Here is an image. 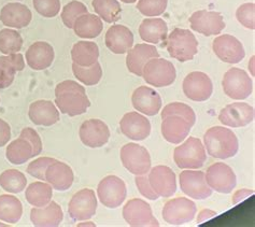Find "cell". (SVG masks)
<instances>
[{"label":"cell","instance_id":"cell-1","mask_svg":"<svg viewBox=\"0 0 255 227\" xmlns=\"http://www.w3.org/2000/svg\"><path fill=\"white\" fill-rule=\"evenodd\" d=\"M55 105L64 114L77 116L87 111L91 102L82 85L72 80H66L56 86Z\"/></svg>","mask_w":255,"mask_h":227},{"label":"cell","instance_id":"cell-2","mask_svg":"<svg viewBox=\"0 0 255 227\" xmlns=\"http://www.w3.org/2000/svg\"><path fill=\"white\" fill-rule=\"evenodd\" d=\"M208 154L214 158L226 159L237 154L239 142L236 135L228 128L216 126L208 129L204 136Z\"/></svg>","mask_w":255,"mask_h":227},{"label":"cell","instance_id":"cell-3","mask_svg":"<svg viewBox=\"0 0 255 227\" xmlns=\"http://www.w3.org/2000/svg\"><path fill=\"white\" fill-rule=\"evenodd\" d=\"M169 55L181 63L192 61L198 52V41L189 29L174 28L166 39Z\"/></svg>","mask_w":255,"mask_h":227},{"label":"cell","instance_id":"cell-4","mask_svg":"<svg viewBox=\"0 0 255 227\" xmlns=\"http://www.w3.org/2000/svg\"><path fill=\"white\" fill-rule=\"evenodd\" d=\"M173 159L180 169H199L207 159L205 146L198 138L190 137L174 149Z\"/></svg>","mask_w":255,"mask_h":227},{"label":"cell","instance_id":"cell-5","mask_svg":"<svg viewBox=\"0 0 255 227\" xmlns=\"http://www.w3.org/2000/svg\"><path fill=\"white\" fill-rule=\"evenodd\" d=\"M142 77L147 84L154 88H165L176 81L177 72L171 62L156 57L144 65Z\"/></svg>","mask_w":255,"mask_h":227},{"label":"cell","instance_id":"cell-6","mask_svg":"<svg viewBox=\"0 0 255 227\" xmlns=\"http://www.w3.org/2000/svg\"><path fill=\"white\" fill-rule=\"evenodd\" d=\"M120 156L123 166L132 175H147L151 169V156L144 146L127 143L121 149Z\"/></svg>","mask_w":255,"mask_h":227},{"label":"cell","instance_id":"cell-7","mask_svg":"<svg viewBox=\"0 0 255 227\" xmlns=\"http://www.w3.org/2000/svg\"><path fill=\"white\" fill-rule=\"evenodd\" d=\"M196 205L185 197H178L167 202L163 208V219L170 225H183L192 222L196 216Z\"/></svg>","mask_w":255,"mask_h":227},{"label":"cell","instance_id":"cell-8","mask_svg":"<svg viewBox=\"0 0 255 227\" xmlns=\"http://www.w3.org/2000/svg\"><path fill=\"white\" fill-rule=\"evenodd\" d=\"M225 94L235 100L247 99L252 94L253 83L248 73L240 68H231L223 77Z\"/></svg>","mask_w":255,"mask_h":227},{"label":"cell","instance_id":"cell-9","mask_svg":"<svg viewBox=\"0 0 255 227\" xmlns=\"http://www.w3.org/2000/svg\"><path fill=\"white\" fill-rule=\"evenodd\" d=\"M98 198L107 208L116 209L124 203L127 195L125 182L117 176H108L99 182L97 188Z\"/></svg>","mask_w":255,"mask_h":227},{"label":"cell","instance_id":"cell-10","mask_svg":"<svg viewBox=\"0 0 255 227\" xmlns=\"http://www.w3.org/2000/svg\"><path fill=\"white\" fill-rule=\"evenodd\" d=\"M205 178L209 188L221 194H230L237 184V178L234 170L224 163L211 165L205 173Z\"/></svg>","mask_w":255,"mask_h":227},{"label":"cell","instance_id":"cell-11","mask_svg":"<svg viewBox=\"0 0 255 227\" xmlns=\"http://www.w3.org/2000/svg\"><path fill=\"white\" fill-rule=\"evenodd\" d=\"M123 218L129 226H159L157 220L154 218L151 206L139 198L130 199L123 208Z\"/></svg>","mask_w":255,"mask_h":227},{"label":"cell","instance_id":"cell-12","mask_svg":"<svg viewBox=\"0 0 255 227\" xmlns=\"http://www.w3.org/2000/svg\"><path fill=\"white\" fill-rule=\"evenodd\" d=\"M97 197L95 192L83 189L76 193L68 206L69 217L73 221H85L96 215Z\"/></svg>","mask_w":255,"mask_h":227},{"label":"cell","instance_id":"cell-13","mask_svg":"<svg viewBox=\"0 0 255 227\" xmlns=\"http://www.w3.org/2000/svg\"><path fill=\"white\" fill-rule=\"evenodd\" d=\"M180 188L186 196L204 200L212 195V190L206 182L205 173L197 170H184L180 173Z\"/></svg>","mask_w":255,"mask_h":227},{"label":"cell","instance_id":"cell-14","mask_svg":"<svg viewBox=\"0 0 255 227\" xmlns=\"http://www.w3.org/2000/svg\"><path fill=\"white\" fill-rule=\"evenodd\" d=\"M213 85L206 73L194 71L187 75L183 81V93L193 102H206L212 95Z\"/></svg>","mask_w":255,"mask_h":227},{"label":"cell","instance_id":"cell-15","mask_svg":"<svg viewBox=\"0 0 255 227\" xmlns=\"http://www.w3.org/2000/svg\"><path fill=\"white\" fill-rule=\"evenodd\" d=\"M191 28L204 36H216L225 28L222 14L216 11L199 10L194 12L190 17Z\"/></svg>","mask_w":255,"mask_h":227},{"label":"cell","instance_id":"cell-16","mask_svg":"<svg viewBox=\"0 0 255 227\" xmlns=\"http://www.w3.org/2000/svg\"><path fill=\"white\" fill-rule=\"evenodd\" d=\"M212 49L221 61L228 64H238L246 56L243 43L231 35L217 37L213 40Z\"/></svg>","mask_w":255,"mask_h":227},{"label":"cell","instance_id":"cell-17","mask_svg":"<svg viewBox=\"0 0 255 227\" xmlns=\"http://www.w3.org/2000/svg\"><path fill=\"white\" fill-rule=\"evenodd\" d=\"M149 182L154 192L160 197H171L177 191L176 173L167 166H155L149 171Z\"/></svg>","mask_w":255,"mask_h":227},{"label":"cell","instance_id":"cell-18","mask_svg":"<svg viewBox=\"0 0 255 227\" xmlns=\"http://www.w3.org/2000/svg\"><path fill=\"white\" fill-rule=\"evenodd\" d=\"M80 139L84 145L89 148H102L109 141L110 130L102 119H87L80 127Z\"/></svg>","mask_w":255,"mask_h":227},{"label":"cell","instance_id":"cell-19","mask_svg":"<svg viewBox=\"0 0 255 227\" xmlns=\"http://www.w3.org/2000/svg\"><path fill=\"white\" fill-rule=\"evenodd\" d=\"M254 119L253 107L246 103H234L227 105L220 112L219 121L225 126L233 128L244 127Z\"/></svg>","mask_w":255,"mask_h":227},{"label":"cell","instance_id":"cell-20","mask_svg":"<svg viewBox=\"0 0 255 227\" xmlns=\"http://www.w3.org/2000/svg\"><path fill=\"white\" fill-rule=\"evenodd\" d=\"M120 127L124 136L135 141H142L151 132L150 121L138 112L126 113L121 119Z\"/></svg>","mask_w":255,"mask_h":227},{"label":"cell","instance_id":"cell-21","mask_svg":"<svg viewBox=\"0 0 255 227\" xmlns=\"http://www.w3.org/2000/svg\"><path fill=\"white\" fill-rule=\"evenodd\" d=\"M133 108L147 116H154L162 108V98L158 93L149 86H140L131 97Z\"/></svg>","mask_w":255,"mask_h":227},{"label":"cell","instance_id":"cell-22","mask_svg":"<svg viewBox=\"0 0 255 227\" xmlns=\"http://www.w3.org/2000/svg\"><path fill=\"white\" fill-rule=\"evenodd\" d=\"M159 57V53L155 46L152 44L140 43L136 44L127 52L126 65L129 72L138 77H142L144 65L152 58Z\"/></svg>","mask_w":255,"mask_h":227},{"label":"cell","instance_id":"cell-23","mask_svg":"<svg viewBox=\"0 0 255 227\" xmlns=\"http://www.w3.org/2000/svg\"><path fill=\"white\" fill-rule=\"evenodd\" d=\"M31 18L32 14L28 6L19 2L5 4L0 12V21L6 27L24 28L30 24Z\"/></svg>","mask_w":255,"mask_h":227},{"label":"cell","instance_id":"cell-24","mask_svg":"<svg viewBox=\"0 0 255 227\" xmlns=\"http://www.w3.org/2000/svg\"><path fill=\"white\" fill-rule=\"evenodd\" d=\"M106 45L114 54H124L133 44L131 30L124 25H113L106 33Z\"/></svg>","mask_w":255,"mask_h":227},{"label":"cell","instance_id":"cell-25","mask_svg":"<svg viewBox=\"0 0 255 227\" xmlns=\"http://www.w3.org/2000/svg\"><path fill=\"white\" fill-rule=\"evenodd\" d=\"M26 63L33 70H44L54 61V49L51 44L44 41H38L31 44L26 52Z\"/></svg>","mask_w":255,"mask_h":227},{"label":"cell","instance_id":"cell-26","mask_svg":"<svg viewBox=\"0 0 255 227\" xmlns=\"http://www.w3.org/2000/svg\"><path fill=\"white\" fill-rule=\"evenodd\" d=\"M193 126L180 115H168L163 118L162 135L166 141L179 144L189 136Z\"/></svg>","mask_w":255,"mask_h":227},{"label":"cell","instance_id":"cell-27","mask_svg":"<svg viewBox=\"0 0 255 227\" xmlns=\"http://www.w3.org/2000/svg\"><path fill=\"white\" fill-rule=\"evenodd\" d=\"M64 213L60 206L50 202L44 207H35L30 211V221L33 226L55 227L63 222Z\"/></svg>","mask_w":255,"mask_h":227},{"label":"cell","instance_id":"cell-28","mask_svg":"<svg viewBox=\"0 0 255 227\" xmlns=\"http://www.w3.org/2000/svg\"><path fill=\"white\" fill-rule=\"evenodd\" d=\"M30 121L39 126H52L59 121V111L50 100H37L29 107Z\"/></svg>","mask_w":255,"mask_h":227},{"label":"cell","instance_id":"cell-29","mask_svg":"<svg viewBox=\"0 0 255 227\" xmlns=\"http://www.w3.org/2000/svg\"><path fill=\"white\" fill-rule=\"evenodd\" d=\"M75 176L70 167L62 162H54L45 172V181L56 191H67L73 183Z\"/></svg>","mask_w":255,"mask_h":227},{"label":"cell","instance_id":"cell-30","mask_svg":"<svg viewBox=\"0 0 255 227\" xmlns=\"http://www.w3.org/2000/svg\"><path fill=\"white\" fill-rule=\"evenodd\" d=\"M24 68L25 61L21 53L0 56V90L9 88L14 81L15 73Z\"/></svg>","mask_w":255,"mask_h":227},{"label":"cell","instance_id":"cell-31","mask_svg":"<svg viewBox=\"0 0 255 227\" xmlns=\"http://www.w3.org/2000/svg\"><path fill=\"white\" fill-rule=\"evenodd\" d=\"M139 35L144 42L157 44L166 41L168 26L162 18H145L139 27Z\"/></svg>","mask_w":255,"mask_h":227},{"label":"cell","instance_id":"cell-32","mask_svg":"<svg viewBox=\"0 0 255 227\" xmlns=\"http://www.w3.org/2000/svg\"><path fill=\"white\" fill-rule=\"evenodd\" d=\"M72 28L80 38L94 39L102 33L104 25L99 16L87 12L76 19Z\"/></svg>","mask_w":255,"mask_h":227},{"label":"cell","instance_id":"cell-33","mask_svg":"<svg viewBox=\"0 0 255 227\" xmlns=\"http://www.w3.org/2000/svg\"><path fill=\"white\" fill-rule=\"evenodd\" d=\"M99 48L95 42L79 41L71 50L72 62L82 67H90L98 62Z\"/></svg>","mask_w":255,"mask_h":227},{"label":"cell","instance_id":"cell-34","mask_svg":"<svg viewBox=\"0 0 255 227\" xmlns=\"http://www.w3.org/2000/svg\"><path fill=\"white\" fill-rule=\"evenodd\" d=\"M5 157L13 165H22L32 158V146L28 140L19 137L6 146Z\"/></svg>","mask_w":255,"mask_h":227},{"label":"cell","instance_id":"cell-35","mask_svg":"<svg viewBox=\"0 0 255 227\" xmlns=\"http://www.w3.org/2000/svg\"><path fill=\"white\" fill-rule=\"evenodd\" d=\"M23 206L19 199L12 195H0V220L5 223L15 224L21 220Z\"/></svg>","mask_w":255,"mask_h":227},{"label":"cell","instance_id":"cell-36","mask_svg":"<svg viewBox=\"0 0 255 227\" xmlns=\"http://www.w3.org/2000/svg\"><path fill=\"white\" fill-rule=\"evenodd\" d=\"M53 196V188L49 183L33 182L26 189L25 197L33 207H44L48 205Z\"/></svg>","mask_w":255,"mask_h":227},{"label":"cell","instance_id":"cell-37","mask_svg":"<svg viewBox=\"0 0 255 227\" xmlns=\"http://www.w3.org/2000/svg\"><path fill=\"white\" fill-rule=\"evenodd\" d=\"M93 8L106 23H116L121 18L122 8L118 0H93Z\"/></svg>","mask_w":255,"mask_h":227},{"label":"cell","instance_id":"cell-38","mask_svg":"<svg viewBox=\"0 0 255 227\" xmlns=\"http://www.w3.org/2000/svg\"><path fill=\"white\" fill-rule=\"evenodd\" d=\"M27 179L24 173L16 169H9L0 175V186L8 193L17 194L25 190Z\"/></svg>","mask_w":255,"mask_h":227},{"label":"cell","instance_id":"cell-39","mask_svg":"<svg viewBox=\"0 0 255 227\" xmlns=\"http://www.w3.org/2000/svg\"><path fill=\"white\" fill-rule=\"evenodd\" d=\"M73 75L78 79V81L83 83L86 86H93L99 83L103 77L102 66L98 62L93 64L90 67H82L77 64H72Z\"/></svg>","mask_w":255,"mask_h":227},{"label":"cell","instance_id":"cell-40","mask_svg":"<svg viewBox=\"0 0 255 227\" xmlns=\"http://www.w3.org/2000/svg\"><path fill=\"white\" fill-rule=\"evenodd\" d=\"M23 46V38L19 33L10 28L0 30V52L5 55L18 53Z\"/></svg>","mask_w":255,"mask_h":227},{"label":"cell","instance_id":"cell-41","mask_svg":"<svg viewBox=\"0 0 255 227\" xmlns=\"http://www.w3.org/2000/svg\"><path fill=\"white\" fill-rule=\"evenodd\" d=\"M89 12L86 5L78 0H72L69 3H67L62 11V19L66 27L72 28L76 19L82 14Z\"/></svg>","mask_w":255,"mask_h":227},{"label":"cell","instance_id":"cell-42","mask_svg":"<svg viewBox=\"0 0 255 227\" xmlns=\"http://www.w3.org/2000/svg\"><path fill=\"white\" fill-rule=\"evenodd\" d=\"M168 115H180L184 117L192 126L196 122L195 112L193 111L190 106L182 103H172L167 105L162 111V118Z\"/></svg>","mask_w":255,"mask_h":227},{"label":"cell","instance_id":"cell-43","mask_svg":"<svg viewBox=\"0 0 255 227\" xmlns=\"http://www.w3.org/2000/svg\"><path fill=\"white\" fill-rule=\"evenodd\" d=\"M168 0H139L137 9L144 16L155 17L162 15L167 9Z\"/></svg>","mask_w":255,"mask_h":227},{"label":"cell","instance_id":"cell-44","mask_svg":"<svg viewBox=\"0 0 255 227\" xmlns=\"http://www.w3.org/2000/svg\"><path fill=\"white\" fill-rule=\"evenodd\" d=\"M255 4L248 2L241 4L236 11V17L238 22L244 25L246 28L254 30L255 28Z\"/></svg>","mask_w":255,"mask_h":227},{"label":"cell","instance_id":"cell-45","mask_svg":"<svg viewBox=\"0 0 255 227\" xmlns=\"http://www.w3.org/2000/svg\"><path fill=\"white\" fill-rule=\"evenodd\" d=\"M35 10L44 17H55L60 11L59 0H32Z\"/></svg>","mask_w":255,"mask_h":227},{"label":"cell","instance_id":"cell-46","mask_svg":"<svg viewBox=\"0 0 255 227\" xmlns=\"http://www.w3.org/2000/svg\"><path fill=\"white\" fill-rule=\"evenodd\" d=\"M56 162V159L51 157H39L31 162L27 167V172L33 178L39 180H45V172L49 166Z\"/></svg>","mask_w":255,"mask_h":227},{"label":"cell","instance_id":"cell-47","mask_svg":"<svg viewBox=\"0 0 255 227\" xmlns=\"http://www.w3.org/2000/svg\"><path fill=\"white\" fill-rule=\"evenodd\" d=\"M19 137H23L26 140H28L29 143L32 146V157L38 156L42 152V141L41 138L38 135V132L30 127H26L22 130Z\"/></svg>","mask_w":255,"mask_h":227},{"label":"cell","instance_id":"cell-48","mask_svg":"<svg viewBox=\"0 0 255 227\" xmlns=\"http://www.w3.org/2000/svg\"><path fill=\"white\" fill-rule=\"evenodd\" d=\"M135 182L137 188L143 197H145L146 199L150 200H156L159 196L156 194L154 190L151 188L149 179H147L146 175H142V176H136L135 178Z\"/></svg>","mask_w":255,"mask_h":227},{"label":"cell","instance_id":"cell-49","mask_svg":"<svg viewBox=\"0 0 255 227\" xmlns=\"http://www.w3.org/2000/svg\"><path fill=\"white\" fill-rule=\"evenodd\" d=\"M11 139V127L3 119L0 118V148L5 145Z\"/></svg>","mask_w":255,"mask_h":227},{"label":"cell","instance_id":"cell-50","mask_svg":"<svg viewBox=\"0 0 255 227\" xmlns=\"http://www.w3.org/2000/svg\"><path fill=\"white\" fill-rule=\"evenodd\" d=\"M253 194H254V192L250 191V190H246V189L239 190V191L235 193L234 196H233V204L237 205V204L243 202V200H245L247 197H250Z\"/></svg>","mask_w":255,"mask_h":227},{"label":"cell","instance_id":"cell-51","mask_svg":"<svg viewBox=\"0 0 255 227\" xmlns=\"http://www.w3.org/2000/svg\"><path fill=\"white\" fill-rule=\"evenodd\" d=\"M218 213L216 211H212V210H209V209H204L203 211L199 212L198 215V218H197V223L198 224H201L206 222L207 220H210L214 217H217Z\"/></svg>","mask_w":255,"mask_h":227},{"label":"cell","instance_id":"cell-52","mask_svg":"<svg viewBox=\"0 0 255 227\" xmlns=\"http://www.w3.org/2000/svg\"><path fill=\"white\" fill-rule=\"evenodd\" d=\"M121 1L124 3H135L137 0H121Z\"/></svg>","mask_w":255,"mask_h":227}]
</instances>
